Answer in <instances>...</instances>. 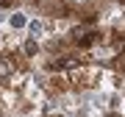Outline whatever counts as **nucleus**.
Instances as JSON below:
<instances>
[{
    "mask_svg": "<svg viewBox=\"0 0 125 117\" xmlns=\"http://www.w3.org/2000/svg\"><path fill=\"white\" fill-rule=\"evenodd\" d=\"M28 20H31V11L25 9V6H14V9H9V17H6V31L11 34H25V25Z\"/></svg>",
    "mask_w": 125,
    "mask_h": 117,
    "instance_id": "1",
    "label": "nucleus"
},
{
    "mask_svg": "<svg viewBox=\"0 0 125 117\" xmlns=\"http://www.w3.org/2000/svg\"><path fill=\"white\" fill-rule=\"evenodd\" d=\"M17 47H20V53H22L25 61H39V56H42V39H33V36L20 34Z\"/></svg>",
    "mask_w": 125,
    "mask_h": 117,
    "instance_id": "2",
    "label": "nucleus"
},
{
    "mask_svg": "<svg viewBox=\"0 0 125 117\" xmlns=\"http://www.w3.org/2000/svg\"><path fill=\"white\" fill-rule=\"evenodd\" d=\"M103 89H106V86H103ZM103 103H106V112H103V114H108V117L122 114V109H125V92L122 89H106Z\"/></svg>",
    "mask_w": 125,
    "mask_h": 117,
    "instance_id": "3",
    "label": "nucleus"
},
{
    "mask_svg": "<svg viewBox=\"0 0 125 117\" xmlns=\"http://www.w3.org/2000/svg\"><path fill=\"white\" fill-rule=\"evenodd\" d=\"M25 36H33V39L47 36V31H45V17H42V14H33V11H31V20H28V25H25Z\"/></svg>",
    "mask_w": 125,
    "mask_h": 117,
    "instance_id": "4",
    "label": "nucleus"
}]
</instances>
